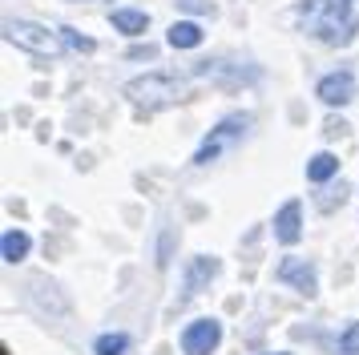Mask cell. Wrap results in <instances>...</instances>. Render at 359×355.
Returning <instances> with one entry per match:
<instances>
[{
  "mask_svg": "<svg viewBox=\"0 0 359 355\" xmlns=\"http://www.w3.org/2000/svg\"><path fill=\"white\" fill-rule=\"evenodd\" d=\"M114 29L126 32V36H142L149 29V16L137 13V8H114Z\"/></svg>",
  "mask_w": 359,
  "mask_h": 355,
  "instance_id": "11",
  "label": "cell"
},
{
  "mask_svg": "<svg viewBox=\"0 0 359 355\" xmlns=\"http://www.w3.org/2000/svg\"><path fill=\"white\" fill-rule=\"evenodd\" d=\"M339 351L343 355H359V323H351V327L339 335Z\"/></svg>",
  "mask_w": 359,
  "mask_h": 355,
  "instance_id": "16",
  "label": "cell"
},
{
  "mask_svg": "<svg viewBox=\"0 0 359 355\" xmlns=\"http://www.w3.org/2000/svg\"><path fill=\"white\" fill-rule=\"evenodd\" d=\"M222 343V323L218 319H194L182 331V351L186 355H210Z\"/></svg>",
  "mask_w": 359,
  "mask_h": 355,
  "instance_id": "5",
  "label": "cell"
},
{
  "mask_svg": "<svg viewBox=\"0 0 359 355\" xmlns=\"http://www.w3.org/2000/svg\"><path fill=\"white\" fill-rule=\"evenodd\" d=\"M182 8H190V13H214V4L210 0H178Z\"/></svg>",
  "mask_w": 359,
  "mask_h": 355,
  "instance_id": "18",
  "label": "cell"
},
{
  "mask_svg": "<svg viewBox=\"0 0 359 355\" xmlns=\"http://www.w3.org/2000/svg\"><path fill=\"white\" fill-rule=\"evenodd\" d=\"M130 351V335H121V331H109V335L97 339V355H126Z\"/></svg>",
  "mask_w": 359,
  "mask_h": 355,
  "instance_id": "14",
  "label": "cell"
},
{
  "mask_svg": "<svg viewBox=\"0 0 359 355\" xmlns=\"http://www.w3.org/2000/svg\"><path fill=\"white\" fill-rule=\"evenodd\" d=\"M299 16L307 20L311 36H319L323 45H351V36L359 32L355 16L327 8V0H303V4H299Z\"/></svg>",
  "mask_w": 359,
  "mask_h": 355,
  "instance_id": "2",
  "label": "cell"
},
{
  "mask_svg": "<svg viewBox=\"0 0 359 355\" xmlns=\"http://www.w3.org/2000/svg\"><path fill=\"white\" fill-rule=\"evenodd\" d=\"M218 274V258H194L190 262V279H186V295H198V287Z\"/></svg>",
  "mask_w": 359,
  "mask_h": 355,
  "instance_id": "12",
  "label": "cell"
},
{
  "mask_svg": "<svg viewBox=\"0 0 359 355\" xmlns=\"http://www.w3.org/2000/svg\"><path fill=\"white\" fill-rule=\"evenodd\" d=\"M315 97H319L323 105H347V101H355V77H351V73H327V77L319 81Z\"/></svg>",
  "mask_w": 359,
  "mask_h": 355,
  "instance_id": "7",
  "label": "cell"
},
{
  "mask_svg": "<svg viewBox=\"0 0 359 355\" xmlns=\"http://www.w3.org/2000/svg\"><path fill=\"white\" fill-rule=\"evenodd\" d=\"M4 41L17 48H29L36 57H57L61 53V32L45 29V25H33V20H4Z\"/></svg>",
  "mask_w": 359,
  "mask_h": 355,
  "instance_id": "3",
  "label": "cell"
},
{
  "mask_svg": "<svg viewBox=\"0 0 359 355\" xmlns=\"http://www.w3.org/2000/svg\"><path fill=\"white\" fill-rule=\"evenodd\" d=\"M226 65H214V61H202L198 69H190L186 77H170V73H149V77H137V81H126V97L142 109H162V105H174V101H190L194 89L202 81H214Z\"/></svg>",
  "mask_w": 359,
  "mask_h": 355,
  "instance_id": "1",
  "label": "cell"
},
{
  "mask_svg": "<svg viewBox=\"0 0 359 355\" xmlns=\"http://www.w3.org/2000/svg\"><path fill=\"white\" fill-rule=\"evenodd\" d=\"M29 246H33V239L25 230H4L0 255H4V262H20V258H29Z\"/></svg>",
  "mask_w": 359,
  "mask_h": 355,
  "instance_id": "10",
  "label": "cell"
},
{
  "mask_svg": "<svg viewBox=\"0 0 359 355\" xmlns=\"http://www.w3.org/2000/svg\"><path fill=\"white\" fill-rule=\"evenodd\" d=\"M339 174V158H335V154H315V158L307 161V178L311 182H327V178H335Z\"/></svg>",
  "mask_w": 359,
  "mask_h": 355,
  "instance_id": "13",
  "label": "cell"
},
{
  "mask_svg": "<svg viewBox=\"0 0 359 355\" xmlns=\"http://www.w3.org/2000/svg\"><path fill=\"white\" fill-rule=\"evenodd\" d=\"M130 57H133V61H154V57H158V48H154V45H137V48H130Z\"/></svg>",
  "mask_w": 359,
  "mask_h": 355,
  "instance_id": "17",
  "label": "cell"
},
{
  "mask_svg": "<svg viewBox=\"0 0 359 355\" xmlns=\"http://www.w3.org/2000/svg\"><path fill=\"white\" fill-rule=\"evenodd\" d=\"M278 283H287V287H294L299 295H307V299H315L319 295V279H315V267H311L307 258H283L275 271Z\"/></svg>",
  "mask_w": 359,
  "mask_h": 355,
  "instance_id": "6",
  "label": "cell"
},
{
  "mask_svg": "<svg viewBox=\"0 0 359 355\" xmlns=\"http://www.w3.org/2000/svg\"><path fill=\"white\" fill-rule=\"evenodd\" d=\"M61 41H65V48H73V53H93V41L89 36H81V32H73L69 25H61Z\"/></svg>",
  "mask_w": 359,
  "mask_h": 355,
  "instance_id": "15",
  "label": "cell"
},
{
  "mask_svg": "<svg viewBox=\"0 0 359 355\" xmlns=\"http://www.w3.org/2000/svg\"><path fill=\"white\" fill-rule=\"evenodd\" d=\"M351 4L355 0H327V8H335V13H351Z\"/></svg>",
  "mask_w": 359,
  "mask_h": 355,
  "instance_id": "19",
  "label": "cell"
},
{
  "mask_svg": "<svg viewBox=\"0 0 359 355\" xmlns=\"http://www.w3.org/2000/svg\"><path fill=\"white\" fill-rule=\"evenodd\" d=\"M275 355H287V351H275Z\"/></svg>",
  "mask_w": 359,
  "mask_h": 355,
  "instance_id": "20",
  "label": "cell"
},
{
  "mask_svg": "<svg viewBox=\"0 0 359 355\" xmlns=\"http://www.w3.org/2000/svg\"><path fill=\"white\" fill-rule=\"evenodd\" d=\"M246 129H250V117H246V113H230L226 121L214 129L206 142H202V149L194 154V166H210V161H218V158H222V149H230L234 142H243Z\"/></svg>",
  "mask_w": 359,
  "mask_h": 355,
  "instance_id": "4",
  "label": "cell"
},
{
  "mask_svg": "<svg viewBox=\"0 0 359 355\" xmlns=\"http://www.w3.org/2000/svg\"><path fill=\"white\" fill-rule=\"evenodd\" d=\"M275 239L283 242V246H294V242L303 239V202H299V198H291V202L275 214Z\"/></svg>",
  "mask_w": 359,
  "mask_h": 355,
  "instance_id": "8",
  "label": "cell"
},
{
  "mask_svg": "<svg viewBox=\"0 0 359 355\" xmlns=\"http://www.w3.org/2000/svg\"><path fill=\"white\" fill-rule=\"evenodd\" d=\"M165 41L174 48H198L202 45V25H194V20H174L170 32H165Z\"/></svg>",
  "mask_w": 359,
  "mask_h": 355,
  "instance_id": "9",
  "label": "cell"
}]
</instances>
